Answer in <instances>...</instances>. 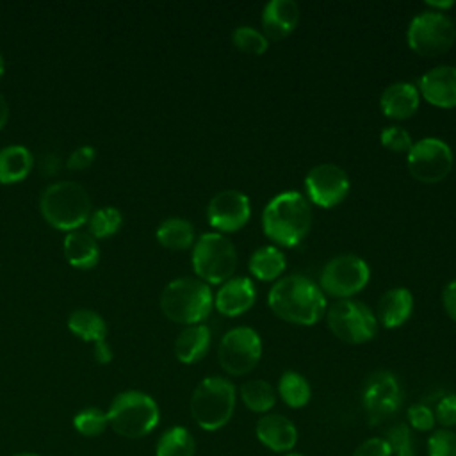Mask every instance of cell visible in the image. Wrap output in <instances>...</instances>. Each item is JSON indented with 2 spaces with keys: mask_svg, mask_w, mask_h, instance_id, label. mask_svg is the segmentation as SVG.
Returning a JSON list of instances; mask_svg holds the SVG:
<instances>
[{
  "mask_svg": "<svg viewBox=\"0 0 456 456\" xmlns=\"http://www.w3.org/2000/svg\"><path fill=\"white\" fill-rule=\"evenodd\" d=\"M420 96L442 109L456 107V66L440 64L428 69L417 84Z\"/></svg>",
  "mask_w": 456,
  "mask_h": 456,
  "instance_id": "16",
  "label": "cell"
},
{
  "mask_svg": "<svg viewBox=\"0 0 456 456\" xmlns=\"http://www.w3.org/2000/svg\"><path fill=\"white\" fill-rule=\"evenodd\" d=\"M68 328L80 337L82 340L98 342L103 340L107 335V324L103 317L89 308H78L69 314L68 317Z\"/></svg>",
  "mask_w": 456,
  "mask_h": 456,
  "instance_id": "30",
  "label": "cell"
},
{
  "mask_svg": "<svg viewBox=\"0 0 456 456\" xmlns=\"http://www.w3.org/2000/svg\"><path fill=\"white\" fill-rule=\"evenodd\" d=\"M260 21L267 39H283L294 32L299 21V5L294 0H269L262 9Z\"/></svg>",
  "mask_w": 456,
  "mask_h": 456,
  "instance_id": "20",
  "label": "cell"
},
{
  "mask_svg": "<svg viewBox=\"0 0 456 456\" xmlns=\"http://www.w3.org/2000/svg\"><path fill=\"white\" fill-rule=\"evenodd\" d=\"M362 404L370 426L395 415L403 404V388L395 374L388 370L372 372L363 383Z\"/></svg>",
  "mask_w": 456,
  "mask_h": 456,
  "instance_id": "13",
  "label": "cell"
},
{
  "mask_svg": "<svg viewBox=\"0 0 456 456\" xmlns=\"http://www.w3.org/2000/svg\"><path fill=\"white\" fill-rule=\"evenodd\" d=\"M2 73H4V57L0 53V77H2Z\"/></svg>",
  "mask_w": 456,
  "mask_h": 456,
  "instance_id": "46",
  "label": "cell"
},
{
  "mask_svg": "<svg viewBox=\"0 0 456 456\" xmlns=\"http://www.w3.org/2000/svg\"><path fill=\"white\" fill-rule=\"evenodd\" d=\"M258 442L273 452H290L297 444V429L294 422L281 413H265L255 424Z\"/></svg>",
  "mask_w": 456,
  "mask_h": 456,
  "instance_id": "18",
  "label": "cell"
},
{
  "mask_svg": "<svg viewBox=\"0 0 456 456\" xmlns=\"http://www.w3.org/2000/svg\"><path fill=\"white\" fill-rule=\"evenodd\" d=\"M278 395L289 408L297 410L308 404L312 388L303 374L296 370H285L278 379Z\"/></svg>",
  "mask_w": 456,
  "mask_h": 456,
  "instance_id": "29",
  "label": "cell"
},
{
  "mask_svg": "<svg viewBox=\"0 0 456 456\" xmlns=\"http://www.w3.org/2000/svg\"><path fill=\"white\" fill-rule=\"evenodd\" d=\"M408 46L424 57H435L447 52L456 41V25L445 12L420 11L406 28Z\"/></svg>",
  "mask_w": 456,
  "mask_h": 456,
  "instance_id": "8",
  "label": "cell"
},
{
  "mask_svg": "<svg viewBox=\"0 0 456 456\" xmlns=\"http://www.w3.org/2000/svg\"><path fill=\"white\" fill-rule=\"evenodd\" d=\"M379 141L387 150L394 153H408L410 148L413 146L411 135L399 125L385 126L379 134Z\"/></svg>",
  "mask_w": 456,
  "mask_h": 456,
  "instance_id": "35",
  "label": "cell"
},
{
  "mask_svg": "<svg viewBox=\"0 0 456 456\" xmlns=\"http://www.w3.org/2000/svg\"><path fill=\"white\" fill-rule=\"evenodd\" d=\"M109 428L123 438H142L150 435L159 420L160 410L151 395L141 390L119 392L107 408Z\"/></svg>",
  "mask_w": 456,
  "mask_h": 456,
  "instance_id": "5",
  "label": "cell"
},
{
  "mask_svg": "<svg viewBox=\"0 0 456 456\" xmlns=\"http://www.w3.org/2000/svg\"><path fill=\"white\" fill-rule=\"evenodd\" d=\"M191 264L196 276L205 283H224L235 273L237 249L226 235L207 232L194 240Z\"/></svg>",
  "mask_w": 456,
  "mask_h": 456,
  "instance_id": "7",
  "label": "cell"
},
{
  "mask_svg": "<svg viewBox=\"0 0 456 456\" xmlns=\"http://www.w3.org/2000/svg\"><path fill=\"white\" fill-rule=\"evenodd\" d=\"M305 189L308 200L321 207L331 208L340 205L351 189V180L347 173L331 162L314 166L305 176Z\"/></svg>",
  "mask_w": 456,
  "mask_h": 456,
  "instance_id": "14",
  "label": "cell"
},
{
  "mask_svg": "<svg viewBox=\"0 0 456 456\" xmlns=\"http://www.w3.org/2000/svg\"><path fill=\"white\" fill-rule=\"evenodd\" d=\"M237 392L228 378H203L191 395V417L203 431L224 428L235 411Z\"/></svg>",
  "mask_w": 456,
  "mask_h": 456,
  "instance_id": "4",
  "label": "cell"
},
{
  "mask_svg": "<svg viewBox=\"0 0 456 456\" xmlns=\"http://www.w3.org/2000/svg\"><path fill=\"white\" fill-rule=\"evenodd\" d=\"M370 280L369 264L354 255L342 253L330 258L319 276V287L324 296L337 299H349L367 287Z\"/></svg>",
  "mask_w": 456,
  "mask_h": 456,
  "instance_id": "10",
  "label": "cell"
},
{
  "mask_svg": "<svg viewBox=\"0 0 456 456\" xmlns=\"http://www.w3.org/2000/svg\"><path fill=\"white\" fill-rule=\"evenodd\" d=\"M251 217V203L248 194L237 189L216 192L207 205V219L219 233L240 230Z\"/></svg>",
  "mask_w": 456,
  "mask_h": 456,
  "instance_id": "15",
  "label": "cell"
},
{
  "mask_svg": "<svg viewBox=\"0 0 456 456\" xmlns=\"http://www.w3.org/2000/svg\"><path fill=\"white\" fill-rule=\"evenodd\" d=\"M94 155H96V151H94V148L91 144H82V146L75 148L69 153V157L66 160V166L69 169H84V167H87L94 160Z\"/></svg>",
  "mask_w": 456,
  "mask_h": 456,
  "instance_id": "40",
  "label": "cell"
},
{
  "mask_svg": "<svg viewBox=\"0 0 456 456\" xmlns=\"http://www.w3.org/2000/svg\"><path fill=\"white\" fill-rule=\"evenodd\" d=\"M94 360H96L98 363H109V362L112 360V349H110V346L105 342V338L94 342Z\"/></svg>",
  "mask_w": 456,
  "mask_h": 456,
  "instance_id": "42",
  "label": "cell"
},
{
  "mask_svg": "<svg viewBox=\"0 0 456 456\" xmlns=\"http://www.w3.org/2000/svg\"><path fill=\"white\" fill-rule=\"evenodd\" d=\"M383 438L387 440L392 456H417L411 428L406 422L392 424Z\"/></svg>",
  "mask_w": 456,
  "mask_h": 456,
  "instance_id": "34",
  "label": "cell"
},
{
  "mask_svg": "<svg viewBox=\"0 0 456 456\" xmlns=\"http://www.w3.org/2000/svg\"><path fill=\"white\" fill-rule=\"evenodd\" d=\"M32 153L23 144H9L0 150V183L25 178L32 169Z\"/></svg>",
  "mask_w": 456,
  "mask_h": 456,
  "instance_id": "25",
  "label": "cell"
},
{
  "mask_svg": "<svg viewBox=\"0 0 456 456\" xmlns=\"http://www.w3.org/2000/svg\"><path fill=\"white\" fill-rule=\"evenodd\" d=\"M262 356V338L251 326H235L228 330L217 349L221 369L230 376L251 372Z\"/></svg>",
  "mask_w": 456,
  "mask_h": 456,
  "instance_id": "11",
  "label": "cell"
},
{
  "mask_svg": "<svg viewBox=\"0 0 456 456\" xmlns=\"http://www.w3.org/2000/svg\"><path fill=\"white\" fill-rule=\"evenodd\" d=\"M12 456H39V454H36V452H16V454H12Z\"/></svg>",
  "mask_w": 456,
  "mask_h": 456,
  "instance_id": "45",
  "label": "cell"
},
{
  "mask_svg": "<svg viewBox=\"0 0 456 456\" xmlns=\"http://www.w3.org/2000/svg\"><path fill=\"white\" fill-rule=\"evenodd\" d=\"M442 305L445 314L456 322V280H451L442 290Z\"/></svg>",
  "mask_w": 456,
  "mask_h": 456,
  "instance_id": "41",
  "label": "cell"
},
{
  "mask_svg": "<svg viewBox=\"0 0 456 456\" xmlns=\"http://www.w3.org/2000/svg\"><path fill=\"white\" fill-rule=\"evenodd\" d=\"M240 399L249 411L269 413L276 404V390L265 379H249L240 385Z\"/></svg>",
  "mask_w": 456,
  "mask_h": 456,
  "instance_id": "27",
  "label": "cell"
},
{
  "mask_svg": "<svg viewBox=\"0 0 456 456\" xmlns=\"http://www.w3.org/2000/svg\"><path fill=\"white\" fill-rule=\"evenodd\" d=\"M312 226L308 200L297 191H283L273 196L262 210V230L276 246H297Z\"/></svg>",
  "mask_w": 456,
  "mask_h": 456,
  "instance_id": "2",
  "label": "cell"
},
{
  "mask_svg": "<svg viewBox=\"0 0 456 456\" xmlns=\"http://www.w3.org/2000/svg\"><path fill=\"white\" fill-rule=\"evenodd\" d=\"M212 333L205 324L185 326L175 338V356L182 363L200 362L210 349Z\"/></svg>",
  "mask_w": 456,
  "mask_h": 456,
  "instance_id": "22",
  "label": "cell"
},
{
  "mask_svg": "<svg viewBox=\"0 0 456 456\" xmlns=\"http://www.w3.org/2000/svg\"><path fill=\"white\" fill-rule=\"evenodd\" d=\"M73 428L87 438H94L105 433V429L109 428V419H107V411L96 408V406H87L82 408L75 413L73 417Z\"/></svg>",
  "mask_w": 456,
  "mask_h": 456,
  "instance_id": "31",
  "label": "cell"
},
{
  "mask_svg": "<svg viewBox=\"0 0 456 456\" xmlns=\"http://www.w3.org/2000/svg\"><path fill=\"white\" fill-rule=\"evenodd\" d=\"M420 105V93L415 84L397 80L388 84L379 96V109L387 118L408 119Z\"/></svg>",
  "mask_w": 456,
  "mask_h": 456,
  "instance_id": "19",
  "label": "cell"
},
{
  "mask_svg": "<svg viewBox=\"0 0 456 456\" xmlns=\"http://www.w3.org/2000/svg\"><path fill=\"white\" fill-rule=\"evenodd\" d=\"M232 43L240 52L251 55H260L269 48V39L265 37V34L251 25H239L232 32Z\"/></svg>",
  "mask_w": 456,
  "mask_h": 456,
  "instance_id": "32",
  "label": "cell"
},
{
  "mask_svg": "<svg viewBox=\"0 0 456 456\" xmlns=\"http://www.w3.org/2000/svg\"><path fill=\"white\" fill-rule=\"evenodd\" d=\"M435 420L442 424L445 429H451L456 426V394H445L436 401V406L433 410Z\"/></svg>",
  "mask_w": 456,
  "mask_h": 456,
  "instance_id": "38",
  "label": "cell"
},
{
  "mask_svg": "<svg viewBox=\"0 0 456 456\" xmlns=\"http://www.w3.org/2000/svg\"><path fill=\"white\" fill-rule=\"evenodd\" d=\"M121 212L116 207H102L98 210H94L89 219V233L96 239V237H109L114 232H118V228L121 226Z\"/></svg>",
  "mask_w": 456,
  "mask_h": 456,
  "instance_id": "33",
  "label": "cell"
},
{
  "mask_svg": "<svg viewBox=\"0 0 456 456\" xmlns=\"http://www.w3.org/2000/svg\"><path fill=\"white\" fill-rule=\"evenodd\" d=\"M330 331L346 344H365L378 333L376 314L358 299H338L326 310Z\"/></svg>",
  "mask_w": 456,
  "mask_h": 456,
  "instance_id": "9",
  "label": "cell"
},
{
  "mask_svg": "<svg viewBox=\"0 0 456 456\" xmlns=\"http://www.w3.org/2000/svg\"><path fill=\"white\" fill-rule=\"evenodd\" d=\"M256 301V287L248 276H232L221 283L214 296V306L226 317H237L248 312Z\"/></svg>",
  "mask_w": 456,
  "mask_h": 456,
  "instance_id": "17",
  "label": "cell"
},
{
  "mask_svg": "<svg viewBox=\"0 0 456 456\" xmlns=\"http://www.w3.org/2000/svg\"><path fill=\"white\" fill-rule=\"evenodd\" d=\"M157 240L169 249H187L194 244V226L183 217H167L157 226Z\"/></svg>",
  "mask_w": 456,
  "mask_h": 456,
  "instance_id": "26",
  "label": "cell"
},
{
  "mask_svg": "<svg viewBox=\"0 0 456 456\" xmlns=\"http://www.w3.org/2000/svg\"><path fill=\"white\" fill-rule=\"evenodd\" d=\"M287 267V258L278 246L265 244L256 248L248 262L249 274L260 281L280 280Z\"/></svg>",
  "mask_w": 456,
  "mask_h": 456,
  "instance_id": "23",
  "label": "cell"
},
{
  "mask_svg": "<svg viewBox=\"0 0 456 456\" xmlns=\"http://www.w3.org/2000/svg\"><path fill=\"white\" fill-rule=\"evenodd\" d=\"M267 305L276 317L297 326L319 322L328 310L326 296L319 283L297 273L287 274L271 285Z\"/></svg>",
  "mask_w": 456,
  "mask_h": 456,
  "instance_id": "1",
  "label": "cell"
},
{
  "mask_svg": "<svg viewBox=\"0 0 456 456\" xmlns=\"http://www.w3.org/2000/svg\"><path fill=\"white\" fill-rule=\"evenodd\" d=\"M413 312V294L406 287H392L378 301L376 319L385 328L394 330L404 324Z\"/></svg>",
  "mask_w": 456,
  "mask_h": 456,
  "instance_id": "21",
  "label": "cell"
},
{
  "mask_svg": "<svg viewBox=\"0 0 456 456\" xmlns=\"http://www.w3.org/2000/svg\"><path fill=\"white\" fill-rule=\"evenodd\" d=\"M408 417V426L417 429V431H433L436 420H435V413L433 408L424 404V403H415L408 408L406 411Z\"/></svg>",
  "mask_w": 456,
  "mask_h": 456,
  "instance_id": "37",
  "label": "cell"
},
{
  "mask_svg": "<svg viewBox=\"0 0 456 456\" xmlns=\"http://www.w3.org/2000/svg\"><path fill=\"white\" fill-rule=\"evenodd\" d=\"M160 308L164 315L175 322L191 326L207 319L214 308V296L200 278L180 276L171 280L160 294Z\"/></svg>",
  "mask_w": 456,
  "mask_h": 456,
  "instance_id": "3",
  "label": "cell"
},
{
  "mask_svg": "<svg viewBox=\"0 0 456 456\" xmlns=\"http://www.w3.org/2000/svg\"><path fill=\"white\" fill-rule=\"evenodd\" d=\"M428 456H456V433L452 429H435L428 438Z\"/></svg>",
  "mask_w": 456,
  "mask_h": 456,
  "instance_id": "36",
  "label": "cell"
},
{
  "mask_svg": "<svg viewBox=\"0 0 456 456\" xmlns=\"http://www.w3.org/2000/svg\"><path fill=\"white\" fill-rule=\"evenodd\" d=\"M39 208L43 217L59 230L73 232L91 216V200L87 191L71 180L50 183L41 198Z\"/></svg>",
  "mask_w": 456,
  "mask_h": 456,
  "instance_id": "6",
  "label": "cell"
},
{
  "mask_svg": "<svg viewBox=\"0 0 456 456\" xmlns=\"http://www.w3.org/2000/svg\"><path fill=\"white\" fill-rule=\"evenodd\" d=\"M64 256L71 265L78 269L93 267L100 256L96 239L84 230L68 232L64 237Z\"/></svg>",
  "mask_w": 456,
  "mask_h": 456,
  "instance_id": "24",
  "label": "cell"
},
{
  "mask_svg": "<svg viewBox=\"0 0 456 456\" xmlns=\"http://www.w3.org/2000/svg\"><path fill=\"white\" fill-rule=\"evenodd\" d=\"M452 5H454L452 0H445V2H428V7H429L431 11H438V12H445L444 9H449V7H452Z\"/></svg>",
  "mask_w": 456,
  "mask_h": 456,
  "instance_id": "43",
  "label": "cell"
},
{
  "mask_svg": "<svg viewBox=\"0 0 456 456\" xmlns=\"http://www.w3.org/2000/svg\"><path fill=\"white\" fill-rule=\"evenodd\" d=\"M454 25H456V23H454Z\"/></svg>",
  "mask_w": 456,
  "mask_h": 456,
  "instance_id": "48",
  "label": "cell"
},
{
  "mask_svg": "<svg viewBox=\"0 0 456 456\" xmlns=\"http://www.w3.org/2000/svg\"><path fill=\"white\" fill-rule=\"evenodd\" d=\"M7 116H9V105H7L5 98H4V94L0 93V128L5 125Z\"/></svg>",
  "mask_w": 456,
  "mask_h": 456,
  "instance_id": "44",
  "label": "cell"
},
{
  "mask_svg": "<svg viewBox=\"0 0 456 456\" xmlns=\"http://www.w3.org/2000/svg\"><path fill=\"white\" fill-rule=\"evenodd\" d=\"M452 150L440 137H424L413 142L406 153L410 175L422 183L442 182L452 167Z\"/></svg>",
  "mask_w": 456,
  "mask_h": 456,
  "instance_id": "12",
  "label": "cell"
},
{
  "mask_svg": "<svg viewBox=\"0 0 456 456\" xmlns=\"http://www.w3.org/2000/svg\"><path fill=\"white\" fill-rule=\"evenodd\" d=\"M283 456H303V454H299V452H294V451H290V452H285Z\"/></svg>",
  "mask_w": 456,
  "mask_h": 456,
  "instance_id": "47",
  "label": "cell"
},
{
  "mask_svg": "<svg viewBox=\"0 0 456 456\" xmlns=\"http://www.w3.org/2000/svg\"><path fill=\"white\" fill-rule=\"evenodd\" d=\"M196 442L183 426L167 428L155 444V456H194Z\"/></svg>",
  "mask_w": 456,
  "mask_h": 456,
  "instance_id": "28",
  "label": "cell"
},
{
  "mask_svg": "<svg viewBox=\"0 0 456 456\" xmlns=\"http://www.w3.org/2000/svg\"><path fill=\"white\" fill-rule=\"evenodd\" d=\"M353 456H392V452L383 436H370L356 445Z\"/></svg>",
  "mask_w": 456,
  "mask_h": 456,
  "instance_id": "39",
  "label": "cell"
}]
</instances>
